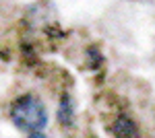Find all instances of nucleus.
<instances>
[{
  "instance_id": "1",
  "label": "nucleus",
  "mask_w": 155,
  "mask_h": 138,
  "mask_svg": "<svg viewBox=\"0 0 155 138\" xmlns=\"http://www.w3.org/2000/svg\"><path fill=\"white\" fill-rule=\"evenodd\" d=\"M11 120L21 132L33 134V132H41L46 128L48 114H46V107L41 105L39 99H35L33 95H23L12 103Z\"/></svg>"
},
{
  "instance_id": "2",
  "label": "nucleus",
  "mask_w": 155,
  "mask_h": 138,
  "mask_svg": "<svg viewBox=\"0 0 155 138\" xmlns=\"http://www.w3.org/2000/svg\"><path fill=\"white\" fill-rule=\"evenodd\" d=\"M112 134L114 138H139V128L128 115H118L112 124Z\"/></svg>"
},
{
  "instance_id": "3",
  "label": "nucleus",
  "mask_w": 155,
  "mask_h": 138,
  "mask_svg": "<svg viewBox=\"0 0 155 138\" xmlns=\"http://www.w3.org/2000/svg\"><path fill=\"white\" fill-rule=\"evenodd\" d=\"M58 122L62 126H71L72 124V103H71V97H68V95H64V97L60 99Z\"/></svg>"
},
{
  "instance_id": "4",
  "label": "nucleus",
  "mask_w": 155,
  "mask_h": 138,
  "mask_svg": "<svg viewBox=\"0 0 155 138\" xmlns=\"http://www.w3.org/2000/svg\"><path fill=\"white\" fill-rule=\"evenodd\" d=\"M29 138H48V136H46L44 132H33V134H31Z\"/></svg>"
}]
</instances>
